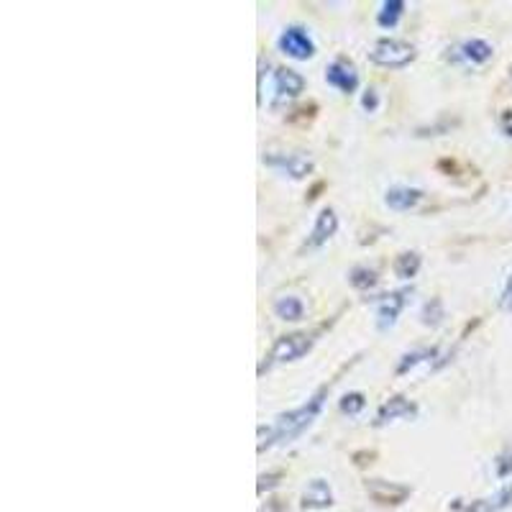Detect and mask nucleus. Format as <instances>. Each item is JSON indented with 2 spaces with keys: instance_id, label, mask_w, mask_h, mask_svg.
Here are the masks:
<instances>
[{
  "instance_id": "22",
  "label": "nucleus",
  "mask_w": 512,
  "mask_h": 512,
  "mask_svg": "<svg viewBox=\"0 0 512 512\" xmlns=\"http://www.w3.org/2000/svg\"><path fill=\"white\" fill-rule=\"evenodd\" d=\"M441 318H443V305H441V300H431V303L425 305L423 308V323L425 326H438V323H441Z\"/></svg>"
},
{
  "instance_id": "4",
  "label": "nucleus",
  "mask_w": 512,
  "mask_h": 512,
  "mask_svg": "<svg viewBox=\"0 0 512 512\" xmlns=\"http://www.w3.org/2000/svg\"><path fill=\"white\" fill-rule=\"evenodd\" d=\"M280 52L292 59H310L315 54V44L303 26H287L280 36Z\"/></svg>"
},
{
  "instance_id": "8",
  "label": "nucleus",
  "mask_w": 512,
  "mask_h": 512,
  "mask_svg": "<svg viewBox=\"0 0 512 512\" xmlns=\"http://www.w3.org/2000/svg\"><path fill=\"white\" fill-rule=\"evenodd\" d=\"M492 57H495V49H492V44H487L484 39H466L454 49L456 62L472 64V67H479V64L489 62Z\"/></svg>"
},
{
  "instance_id": "10",
  "label": "nucleus",
  "mask_w": 512,
  "mask_h": 512,
  "mask_svg": "<svg viewBox=\"0 0 512 512\" xmlns=\"http://www.w3.org/2000/svg\"><path fill=\"white\" fill-rule=\"evenodd\" d=\"M336 231H338L336 210L323 208L318 213V218H315V226H313V231H310L308 241H305V249H318V246L326 244V241L331 239Z\"/></svg>"
},
{
  "instance_id": "14",
  "label": "nucleus",
  "mask_w": 512,
  "mask_h": 512,
  "mask_svg": "<svg viewBox=\"0 0 512 512\" xmlns=\"http://www.w3.org/2000/svg\"><path fill=\"white\" fill-rule=\"evenodd\" d=\"M420 198H423V192L415 190V187L397 185V187H390V190H387V195H384V203L390 205L392 210H410L420 203Z\"/></svg>"
},
{
  "instance_id": "1",
  "label": "nucleus",
  "mask_w": 512,
  "mask_h": 512,
  "mask_svg": "<svg viewBox=\"0 0 512 512\" xmlns=\"http://www.w3.org/2000/svg\"><path fill=\"white\" fill-rule=\"evenodd\" d=\"M326 395H328V387H323V390L315 392V395L310 397L305 405L277 415L269 428H262V431H259V451L274 446V443H292L295 438L303 436L310 425L315 423V418L320 415V410H323Z\"/></svg>"
},
{
  "instance_id": "20",
  "label": "nucleus",
  "mask_w": 512,
  "mask_h": 512,
  "mask_svg": "<svg viewBox=\"0 0 512 512\" xmlns=\"http://www.w3.org/2000/svg\"><path fill=\"white\" fill-rule=\"evenodd\" d=\"M349 280L356 290H367V287L377 285V272L369 267H356V269H351Z\"/></svg>"
},
{
  "instance_id": "24",
  "label": "nucleus",
  "mask_w": 512,
  "mask_h": 512,
  "mask_svg": "<svg viewBox=\"0 0 512 512\" xmlns=\"http://www.w3.org/2000/svg\"><path fill=\"white\" fill-rule=\"evenodd\" d=\"M361 105H364V111H369V113L377 111V108H379V95H377V90L369 88L367 93H364V98H361Z\"/></svg>"
},
{
  "instance_id": "12",
  "label": "nucleus",
  "mask_w": 512,
  "mask_h": 512,
  "mask_svg": "<svg viewBox=\"0 0 512 512\" xmlns=\"http://www.w3.org/2000/svg\"><path fill=\"white\" fill-rule=\"evenodd\" d=\"M333 505V489L326 479H310L303 492L305 510H326Z\"/></svg>"
},
{
  "instance_id": "13",
  "label": "nucleus",
  "mask_w": 512,
  "mask_h": 512,
  "mask_svg": "<svg viewBox=\"0 0 512 512\" xmlns=\"http://www.w3.org/2000/svg\"><path fill=\"white\" fill-rule=\"evenodd\" d=\"M405 297H408V292H395V295H387L379 300L377 305V326L382 328H392L397 323V315L402 313V308H405Z\"/></svg>"
},
{
  "instance_id": "17",
  "label": "nucleus",
  "mask_w": 512,
  "mask_h": 512,
  "mask_svg": "<svg viewBox=\"0 0 512 512\" xmlns=\"http://www.w3.org/2000/svg\"><path fill=\"white\" fill-rule=\"evenodd\" d=\"M392 269H395V274L400 280H413L420 269V254L418 251H402L395 259V267Z\"/></svg>"
},
{
  "instance_id": "9",
  "label": "nucleus",
  "mask_w": 512,
  "mask_h": 512,
  "mask_svg": "<svg viewBox=\"0 0 512 512\" xmlns=\"http://www.w3.org/2000/svg\"><path fill=\"white\" fill-rule=\"evenodd\" d=\"M305 80L303 75H297L295 70H287V67H280V70L274 72V100L277 103H285V100L297 98V95L303 93Z\"/></svg>"
},
{
  "instance_id": "15",
  "label": "nucleus",
  "mask_w": 512,
  "mask_h": 512,
  "mask_svg": "<svg viewBox=\"0 0 512 512\" xmlns=\"http://www.w3.org/2000/svg\"><path fill=\"white\" fill-rule=\"evenodd\" d=\"M272 310L280 320H290V323H295V320H303L305 303L297 295H282L274 300Z\"/></svg>"
},
{
  "instance_id": "19",
  "label": "nucleus",
  "mask_w": 512,
  "mask_h": 512,
  "mask_svg": "<svg viewBox=\"0 0 512 512\" xmlns=\"http://www.w3.org/2000/svg\"><path fill=\"white\" fill-rule=\"evenodd\" d=\"M436 356H438L436 349H415V351H410V354L402 356L400 367H397V374L410 372V369H415V367H418V364H423V361L436 359Z\"/></svg>"
},
{
  "instance_id": "11",
  "label": "nucleus",
  "mask_w": 512,
  "mask_h": 512,
  "mask_svg": "<svg viewBox=\"0 0 512 512\" xmlns=\"http://www.w3.org/2000/svg\"><path fill=\"white\" fill-rule=\"evenodd\" d=\"M367 492L382 505H400L402 500L410 497V487L395 482H384V479H369Z\"/></svg>"
},
{
  "instance_id": "26",
  "label": "nucleus",
  "mask_w": 512,
  "mask_h": 512,
  "mask_svg": "<svg viewBox=\"0 0 512 512\" xmlns=\"http://www.w3.org/2000/svg\"><path fill=\"white\" fill-rule=\"evenodd\" d=\"M500 128L505 131V136H510L512 139V111H505L500 116Z\"/></svg>"
},
{
  "instance_id": "18",
  "label": "nucleus",
  "mask_w": 512,
  "mask_h": 512,
  "mask_svg": "<svg viewBox=\"0 0 512 512\" xmlns=\"http://www.w3.org/2000/svg\"><path fill=\"white\" fill-rule=\"evenodd\" d=\"M402 13H405V3L402 0H387V3H382V11L377 13V24L382 29H395Z\"/></svg>"
},
{
  "instance_id": "2",
  "label": "nucleus",
  "mask_w": 512,
  "mask_h": 512,
  "mask_svg": "<svg viewBox=\"0 0 512 512\" xmlns=\"http://www.w3.org/2000/svg\"><path fill=\"white\" fill-rule=\"evenodd\" d=\"M310 349H313V336H308V333H290V336H280L272 344L269 354L264 356V364L259 367V372L277 367V364H287V361H297L300 356L308 354Z\"/></svg>"
},
{
  "instance_id": "6",
  "label": "nucleus",
  "mask_w": 512,
  "mask_h": 512,
  "mask_svg": "<svg viewBox=\"0 0 512 512\" xmlns=\"http://www.w3.org/2000/svg\"><path fill=\"white\" fill-rule=\"evenodd\" d=\"M264 162H267L269 167L287 172L292 180H303V177H308L310 172H313V167H315L313 159L305 157V154H297V152H292V154H287V152L267 154V157H264Z\"/></svg>"
},
{
  "instance_id": "21",
  "label": "nucleus",
  "mask_w": 512,
  "mask_h": 512,
  "mask_svg": "<svg viewBox=\"0 0 512 512\" xmlns=\"http://www.w3.org/2000/svg\"><path fill=\"white\" fill-rule=\"evenodd\" d=\"M364 405H367V400H364L361 392H351V395L341 397V413L346 415H359L364 410Z\"/></svg>"
},
{
  "instance_id": "23",
  "label": "nucleus",
  "mask_w": 512,
  "mask_h": 512,
  "mask_svg": "<svg viewBox=\"0 0 512 512\" xmlns=\"http://www.w3.org/2000/svg\"><path fill=\"white\" fill-rule=\"evenodd\" d=\"M500 308L505 310V313H512V274L507 277L505 290H502V295H500Z\"/></svg>"
},
{
  "instance_id": "25",
  "label": "nucleus",
  "mask_w": 512,
  "mask_h": 512,
  "mask_svg": "<svg viewBox=\"0 0 512 512\" xmlns=\"http://www.w3.org/2000/svg\"><path fill=\"white\" fill-rule=\"evenodd\" d=\"M510 472H512V454L507 451V454H502L500 459H497V477H507Z\"/></svg>"
},
{
  "instance_id": "27",
  "label": "nucleus",
  "mask_w": 512,
  "mask_h": 512,
  "mask_svg": "<svg viewBox=\"0 0 512 512\" xmlns=\"http://www.w3.org/2000/svg\"><path fill=\"white\" fill-rule=\"evenodd\" d=\"M510 77H512V67H510Z\"/></svg>"
},
{
  "instance_id": "5",
  "label": "nucleus",
  "mask_w": 512,
  "mask_h": 512,
  "mask_svg": "<svg viewBox=\"0 0 512 512\" xmlns=\"http://www.w3.org/2000/svg\"><path fill=\"white\" fill-rule=\"evenodd\" d=\"M326 82L331 85V88L349 95L359 88V72H356V67L349 62V59L338 57L326 67Z\"/></svg>"
},
{
  "instance_id": "16",
  "label": "nucleus",
  "mask_w": 512,
  "mask_h": 512,
  "mask_svg": "<svg viewBox=\"0 0 512 512\" xmlns=\"http://www.w3.org/2000/svg\"><path fill=\"white\" fill-rule=\"evenodd\" d=\"M510 502H512V484H507V487H502L500 492H495L492 497H484V500L472 502L466 512H500L505 510Z\"/></svg>"
},
{
  "instance_id": "7",
  "label": "nucleus",
  "mask_w": 512,
  "mask_h": 512,
  "mask_svg": "<svg viewBox=\"0 0 512 512\" xmlns=\"http://www.w3.org/2000/svg\"><path fill=\"white\" fill-rule=\"evenodd\" d=\"M415 415H418V405L397 395V397H390V400L384 402L382 408L377 410L374 425H377V428H382V425H387V423H395V420H408V418H415Z\"/></svg>"
},
{
  "instance_id": "3",
  "label": "nucleus",
  "mask_w": 512,
  "mask_h": 512,
  "mask_svg": "<svg viewBox=\"0 0 512 512\" xmlns=\"http://www.w3.org/2000/svg\"><path fill=\"white\" fill-rule=\"evenodd\" d=\"M415 59V47L410 41L402 39H379L372 49V62L379 67H390V70H400L408 67Z\"/></svg>"
}]
</instances>
